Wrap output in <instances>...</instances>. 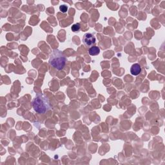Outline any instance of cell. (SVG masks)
<instances>
[{"mask_svg":"<svg viewBox=\"0 0 165 165\" xmlns=\"http://www.w3.org/2000/svg\"><path fill=\"white\" fill-rule=\"evenodd\" d=\"M131 74L133 76H137L141 72V67L139 64L135 63L130 68Z\"/></svg>","mask_w":165,"mask_h":165,"instance_id":"4","label":"cell"},{"mask_svg":"<svg viewBox=\"0 0 165 165\" xmlns=\"http://www.w3.org/2000/svg\"><path fill=\"white\" fill-rule=\"evenodd\" d=\"M80 29H81V25L79 23H76V24H74L71 27V29L74 32H78Z\"/></svg>","mask_w":165,"mask_h":165,"instance_id":"6","label":"cell"},{"mask_svg":"<svg viewBox=\"0 0 165 165\" xmlns=\"http://www.w3.org/2000/svg\"><path fill=\"white\" fill-rule=\"evenodd\" d=\"M66 62V58L64 54L59 50H54L50 56L49 64L58 70L64 69Z\"/></svg>","mask_w":165,"mask_h":165,"instance_id":"2","label":"cell"},{"mask_svg":"<svg viewBox=\"0 0 165 165\" xmlns=\"http://www.w3.org/2000/svg\"><path fill=\"white\" fill-rule=\"evenodd\" d=\"M59 10L61 12H62L63 13H65L68 11V7H67V6L65 5H61L59 6Z\"/></svg>","mask_w":165,"mask_h":165,"instance_id":"7","label":"cell"},{"mask_svg":"<svg viewBox=\"0 0 165 165\" xmlns=\"http://www.w3.org/2000/svg\"><path fill=\"white\" fill-rule=\"evenodd\" d=\"M83 41L86 46H91L95 44L96 43V38L93 34L91 33H86L83 36Z\"/></svg>","mask_w":165,"mask_h":165,"instance_id":"3","label":"cell"},{"mask_svg":"<svg viewBox=\"0 0 165 165\" xmlns=\"http://www.w3.org/2000/svg\"><path fill=\"white\" fill-rule=\"evenodd\" d=\"M32 105L34 110L39 114H45L51 109L49 99L43 94H38L33 99Z\"/></svg>","mask_w":165,"mask_h":165,"instance_id":"1","label":"cell"},{"mask_svg":"<svg viewBox=\"0 0 165 165\" xmlns=\"http://www.w3.org/2000/svg\"><path fill=\"white\" fill-rule=\"evenodd\" d=\"M89 53L90 56H97L100 53V49L96 46H92L89 49Z\"/></svg>","mask_w":165,"mask_h":165,"instance_id":"5","label":"cell"}]
</instances>
